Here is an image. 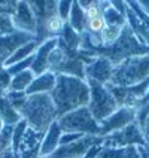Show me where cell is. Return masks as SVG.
<instances>
[{
  "mask_svg": "<svg viewBox=\"0 0 149 158\" xmlns=\"http://www.w3.org/2000/svg\"><path fill=\"white\" fill-rule=\"evenodd\" d=\"M103 139L105 137H101V136L85 134L82 139L73 142L70 145L60 146L52 155H49L48 158H84L93 146L103 145Z\"/></svg>",
  "mask_w": 149,
  "mask_h": 158,
  "instance_id": "6",
  "label": "cell"
},
{
  "mask_svg": "<svg viewBox=\"0 0 149 158\" xmlns=\"http://www.w3.org/2000/svg\"><path fill=\"white\" fill-rule=\"evenodd\" d=\"M55 73L52 72H45L43 75L35 76L31 85L26 91L27 96H33V94H51L54 87H55Z\"/></svg>",
  "mask_w": 149,
  "mask_h": 158,
  "instance_id": "13",
  "label": "cell"
},
{
  "mask_svg": "<svg viewBox=\"0 0 149 158\" xmlns=\"http://www.w3.org/2000/svg\"><path fill=\"white\" fill-rule=\"evenodd\" d=\"M0 119L5 125H17L21 121V115L8 102L6 96H0Z\"/></svg>",
  "mask_w": 149,
  "mask_h": 158,
  "instance_id": "15",
  "label": "cell"
},
{
  "mask_svg": "<svg viewBox=\"0 0 149 158\" xmlns=\"http://www.w3.org/2000/svg\"><path fill=\"white\" fill-rule=\"evenodd\" d=\"M14 33H17V28L14 26L12 17L0 14V36H10Z\"/></svg>",
  "mask_w": 149,
  "mask_h": 158,
  "instance_id": "24",
  "label": "cell"
},
{
  "mask_svg": "<svg viewBox=\"0 0 149 158\" xmlns=\"http://www.w3.org/2000/svg\"><path fill=\"white\" fill-rule=\"evenodd\" d=\"M142 133H143V136H145V140H146V145H148V143H149V118L146 119V123H145V125H143Z\"/></svg>",
  "mask_w": 149,
  "mask_h": 158,
  "instance_id": "30",
  "label": "cell"
},
{
  "mask_svg": "<svg viewBox=\"0 0 149 158\" xmlns=\"http://www.w3.org/2000/svg\"><path fill=\"white\" fill-rule=\"evenodd\" d=\"M28 125L24 119H21L19 123L14 127V139H12V151L15 154H19V148H21V142H23V137L26 134Z\"/></svg>",
  "mask_w": 149,
  "mask_h": 158,
  "instance_id": "21",
  "label": "cell"
},
{
  "mask_svg": "<svg viewBox=\"0 0 149 158\" xmlns=\"http://www.w3.org/2000/svg\"><path fill=\"white\" fill-rule=\"evenodd\" d=\"M36 37L28 33L17 31L10 36H0V66H3L6 60L17 51L19 46L35 40Z\"/></svg>",
  "mask_w": 149,
  "mask_h": 158,
  "instance_id": "10",
  "label": "cell"
},
{
  "mask_svg": "<svg viewBox=\"0 0 149 158\" xmlns=\"http://www.w3.org/2000/svg\"><path fill=\"white\" fill-rule=\"evenodd\" d=\"M57 45H58V37L46 39L43 44L39 45V48L36 49L35 55H33V63H31V69H30L35 73V76L43 75L45 72L49 70V63H48L49 55Z\"/></svg>",
  "mask_w": 149,
  "mask_h": 158,
  "instance_id": "11",
  "label": "cell"
},
{
  "mask_svg": "<svg viewBox=\"0 0 149 158\" xmlns=\"http://www.w3.org/2000/svg\"><path fill=\"white\" fill-rule=\"evenodd\" d=\"M18 2H0V14H5V15H14L15 10H17Z\"/></svg>",
  "mask_w": 149,
  "mask_h": 158,
  "instance_id": "27",
  "label": "cell"
},
{
  "mask_svg": "<svg viewBox=\"0 0 149 158\" xmlns=\"http://www.w3.org/2000/svg\"><path fill=\"white\" fill-rule=\"evenodd\" d=\"M134 121H136V110L133 107L121 106L115 114H112L109 118H106L103 123H100V136L106 137L112 133L119 131Z\"/></svg>",
  "mask_w": 149,
  "mask_h": 158,
  "instance_id": "7",
  "label": "cell"
},
{
  "mask_svg": "<svg viewBox=\"0 0 149 158\" xmlns=\"http://www.w3.org/2000/svg\"><path fill=\"white\" fill-rule=\"evenodd\" d=\"M101 148H103V145H96V146H93V148L87 152V155L84 158H97L98 154H100V151H101Z\"/></svg>",
  "mask_w": 149,
  "mask_h": 158,
  "instance_id": "29",
  "label": "cell"
},
{
  "mask_svg": "<svg viewBox=\"0 0 149 158\" xmlns=\"http://www.w3.org/2000/svg\"><path fill=\"white\" fill-rule=\"evenodd\" d=\"M39 45H40V42L35 39V40H31V42H28V44L19 46L17 51L6 60V63L3 64V67H9V66H12V64H15V63L24 61L27 58H30V57L36 52V49L39 48Z\"/></svg>",
  "mask_w": 149,
  "mask_h": 158,
  "instance_id": "14",
  "label": "cell"
},
{
  "mask_svg": "<svg viewBox=\"0 0 149 158\" xmlns=\"http://www.w3.org/2000/svg\"><path fill=\"white\" fill-rule=\"evenodd\" d=\"M14 127L15 125H5L0 134V155L12 151V139H14Z\"/></svg>",
  "mask_w": 149,
  "mask_h": 158,
  "instance_id": "20",
  "label": "cell"
},
{
  "mask_svg": "<svg viewBox=\"0 0 149 158\" xmlns=\"http://www.w3.org/2000/svg\"><path fill=\"white\" fill-rule=\"evenodd\" d=\"M106 27V21L103 15H98V17L93 18V19H88L87 24H85V31L89 35L94 36H100V33L103 31V28Z\"/></svg>",
  "mask_w": 149,
  "mask_h": 158,
  "instance_id": "22",
  "label": "cell"
},
{
  "mask_svg": "<svg viewBox=\"0 0 149 158\" xmlns=\"http://www.w3.org/2000/svg\"><path fill=\"white\" fill-rule=\"evenodd\" d=\"M88 85H89V103H88V109L93 114L94 119L97 123H103L106 118H109L112 114H115L119 105L116 103L115 97L112 93L107 89L106 85L98 84L96 81L87 79Z\"/></svg>",
  "mask_w": 149,
  "mask_h": 158,
  "instance_id": "4",
  "label": "cell"
},
{
  "mask_svg": "<svg viewBox=\"0 0 149 158\" xmlns=\"http://www.w3.org/2000/svg\"><path fill=\"white\" fill-rule=\"evenodd\" d=\"M114 64L105 57H96L88 66H85V79L96 81L98 84H109L114 75Z\"/></svg>",
  "mask_w": 149,
  "mask_h": 158,
  "instance_id": "9",
  "label": "cell"
},
{
  "mask_svg": "<svg viewBox=\"0 0 149 158\" xmlns=\"http://www.w3.org/2000/svg\"><path fill=\"white\" fill-rule=\"evenodd\" d=\"M19 158H40V146L21 151L19 152Z\"/></svg>",
  "mask_w": 149,
  "mask_h": 158,
  "instance_id": "28",
  "label": "cell"
},
{
  "mask_svg": "<svg viewBox=\"0 0 149 158\" xmlns=\"http://www.w3.org/2000/svg\"><path fill=\"white\" fill-rule=\"evenodd\" d=\"M148 149H149V143H148Z\"/></svg>",
  "mask_w": 149,
  "mask_h": 158,
  "instance_id": "32",
  "label": "cell"
},
{
  "mask_svg": "<svg viewBox=\"0 0 149 158\" xmlns=\"http://www.w3.org/2000/svg\"><path fill=\"white\" fill-rule=\"evenodd\" d=\"M35 79V73L31 70H26L21 72L15 76H12L10 81V85H9V91H18V93H26L28 87L31 85Z\"/></svg>",
  "mask_w": 149,
  "mask_h": 158,
  "instance_id": "17",
  "label": "cell"
},
{
  "mask_svg": "<svg viewBox=\"0 0 149 158\" xmlns=\"http://www.w3.org/2000/svg\"><path fill=\"white\" fill-rule=\"evenodd\" d=\"M72 3H73V2H58V5H57V12H58V15L61 17V19L64 23H69Z\"/></svg>",
  "mask_w": 149,
  "mask_h": 158,
  "instance_id": "25",
  "label": "cell"
},
{
  "mask_svg": "<svg viewBox=\"0 0 149 158\" xmlns=\"http://www.w3.org/2000/svg\"><path fill=\"white\" fill-rule=\"evenodd\" d=\"M101 15H103V18H105V21H106L107 26H119V27L127 26L125 15L119 14L116 9H114L112 8V5H109V6L105 9V12H103Z\"/></svg>",
  "mask_w": 149,
  "mask_h": 158,
  "instance_id": "19",
  "label": "cell"
},
{
  "mask_svg": "<svg viewBox=\"0 0 149 158\" xmlns=\"http://www.w3.org/2000/svg\"><path fill=\"white\" fill-rule=\"evenodd\" d=\"M61 134L63 130L60 128L57 121L49 125V128L46 130L43 139H42V143H40V158H48L60 148Z\"/></svg>",
  "mask_w": 149,
  "mask_h": 158,
  "instance_id": "12",
  "label": "cell"
},
{
  "mask_svg": "<svg viewBox=\"0 0 149 158\" xmlns=\"http://www.w3.org/2000/svg\"><path fill=\"white\" fill-rule=\"evenodd\" d=\"M137 151L140 154V158H149V149L146 146H137Z\"/></svg>",
  "mask_w": 149,
  "mask_h": 158,
  "instance_id": "31",
  "label": "cell"
},
{
  "mask_svg": "<svg viewBox=\"0 0 149 158\" xmlns=\"http://www.w3.org/2000/svg\"><path fill=\"white\" fill-rule=\"evenodd\" d=\"M63 133H82L100 136V124L94 119L93 114L87 107H79L57 119Z\"/></svg>",
  "mask_w": 149,
  "mask_h": 158,
  "instance_id": "5",
  "label": "cell"
},
{
  "mask_svg": "<svg viewBox=\"0 0 149 158\" xmlns=\"http://www.w3.org/2000/svg\"><path fill=\"white\" fill-rule=\"evenodd\" d=\"M12 21H14L17 31L28 33V35H33L36 37L37 21H36V15L31 9L30 2H18L17 10L12 15Z\"/></svg>",
  "mask_w": 149,
  "mask_h": 158,
  "instance_id": "8",
  "label": "cell"
},
{
  "mask_svg": "<svg viewBox=\"0 0 149 158\" xmlns=\"http://www.w3.org/2000/svg\"><path fill=\"white\" fill-rule=\"evenodd\" d=\"M6 98H8V102L10 103V106L19 112V109L24 106L27 100V94L26 93H18V91H8L6 93Z\"/></svg>",
  "mask_w": 149,
  "mask_h": 158,
  "instance_id": "23",
  "label": "cell"
},
{
  "mask_svg": "<svg viewBox=\"0 0 149 158\" xmlns=\"http://www.w3.org/2000/svg\"><path fill=\"white\" fill-rule=\"evenodd\" d=\"M21 119H24L28 128L45 134L49 125L58 119L57 107L51 94H33L27 96L24 106L19 109Z\"/></svg>",
  "mask_w": 149,
  "mask_h": 158,
  "instance_id": "2",
  "label": "cell"
},
{
  "mask_svg": "<svg viewBox=\"0 0 149 158\" xmlns=\"http://www.w3.org/2000/svg\"><path fill=\"white\" fill-rule=\"evenodd\" d=\"M55 76V87L51 93V97L57 107L58 118L79 107H87L89 103V85L87 79L70 75Z\"/></svg>",
  "mask_w": 149,
  "mask_h": 158,
  "instance_id": "1",
  "label": "cell"
},
{
  "mask_svg": "<svg viewBox=\"0 0 149 158\" xmlns=\"http://www.w3.org/2000/svg\"><path fill=\"white\" fill-rule=\"evenodd\" d=\"M85 134L82 133H63L61 134V139H60V146H64V145H70L73 142L82 139Z\"/></svg>",
  "mask_w": 149,
  "mask_h": 158,
  "instance_id": "26",
  "label": "cell"
},
{
  "mask_svg": "<svg viewBox=\"0 0 149 158\" xmlns=\"http://www.w3.org/2000/svg\"><path fill=\"white\" fill-rule=\"evenodd\" d=\"M125 27V26H124ZM124 27H119V26H107L103 28V31L100 33V42H101V46H110L114 45L119 36L122 33V28Z\"/></svg>",
  "mask_w": 149,
  "mask_h": 158,
  "instance_id": "18",
  "label": "cell"
},
{
  "mask_svg": "<svg viewBox=\"0 0 149 158\" xmlns=\"http://www.w3.org/2000/svg\"><path fill=\"white\" fill-rule=\"evenodd\" d=\"M146 79H149V54L130 57L115 66L109 84L115 87H133Z\"/></svg>",
  "mask_w": 149,
  "mask_h": 158,
  "instance_id": "3",
  "label": "cell"
},
{
  "mask_svg": "<svg viewBox=\"0 0 149 158\" xmlns=\"http://www.w3.org/2000/svg\"><path fill=\"white\" fill-rule=\"evenodd\" d=\"M85 24H87V18H85L84 9L81 8L79 2H73L72 3L70 17H69V26L82 35L85 31Z\"/></svg>",
  "mask_w": 149,
  "mask_h": 158,
  "instance_id": "16",
  "label": "cell"
}]
</instances>
